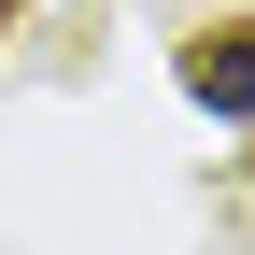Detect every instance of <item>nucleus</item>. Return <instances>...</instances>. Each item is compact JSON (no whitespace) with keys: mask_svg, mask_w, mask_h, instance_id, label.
I'll return each mask as SVG.
<instances>
[{"mask_svg":"<svg viewBox=\"0 0 255 255\" xmlns=\"http://www.w3.org/2000/svg\"><path fill=\"white\" fill-rule=\"evenodd\" d=\"M0 28H14V0H0Z\"/></svg>","mask_w":255,"mask_h":255,"instance_id":"f03ea898","label":"nucleus"},{"mask_svg":"<svg viewBox=\"0 0 255 255\" xmlns=\"http://www.w3.org/2000/svg\"><path fill=\"white\" fill-rule=\"evenodd\" d=\"M184 85H199V114L255 128V28H199V43H184Z\"/></svg>","mask_w":255,"mask_h":255,"instance_id":"f257e3e1","label":"nucleus"}]
</instances>
